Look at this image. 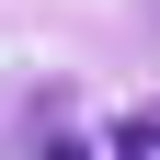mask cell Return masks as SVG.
Here are the masks:
<instances>
[{
	"label": "cell",
	"instance_id": "1",
	"mask_svg": "<svg viewBox=\"0 0 160 160\" xmlns=\"http://www.w3.org/2000/svg\"><path fill=\"white\" fill-rule=\"evenodd\" d=\"M34 160H92V149H80V137H46V149H34Z\"/></svg>",
	"mask_w": 160,
	"mask_h": 160
},
{
	"label": "cell",
	"instance_id": "2",
	"mask_svg": "<svg viewBox=\"0 0 160 160\" xmlns=\"http://www.w3.org/2000/svg\"><path fill=\"white\" fill-rule=\"evenodd\" d=\"M149 126H160V114H149Z\"/></svg>",
	"mask_w": 160,
	"mask_h": 160
}]
</instances>
